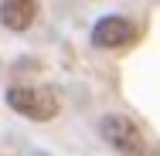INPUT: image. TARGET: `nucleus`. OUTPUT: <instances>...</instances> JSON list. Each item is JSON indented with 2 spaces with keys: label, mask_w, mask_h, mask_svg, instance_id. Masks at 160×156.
I'll use <instances>...</instances> for the list:
<instances>
[{
  "label": "nucleus",
  "mask_w": 160,
  "mask_h": 156,
  "mask_svg": "<svg viewBox=\"0 0 160 156\" xmlns=\"http://www.w3.org/2000/svg\"><path fill=\"white\" fill-rule=\"evenodd\" d=\"M7 105L21 116H28L34 122H48L58 116L62 102L51 88H34V85H21V88H10L7 92Z\"/></svg>",
  "instance_id": "1"
},
{
  "label": "nucleus",
  "mask_w": 160,
  "mask_h": 156,
  "mask_svg": "<svg viewBox=\"0 0 160 156\" xmlns=\"http://www.w3.org/2000/svg\"><path fill=\"white\" fill-rule=\"evenodd\" d=\"M102 139L123 156H143L147 153V139H143V129L133 122L129 116H106L99 122Z\"/></svg>",
  "instance_id": "2"
},
{
  "label": "nucleus",
  "mask_w": 160,
  "mask_h": 156,
  "mask_svg": "<svg viewBox=\"0 0 160 156\" xmlns=\"http://www.w3.org/2000/svg\"><path fill=\"white\" fill-rule=\"evenodd\" d=\"M38 17V0H0V24L7 31H28Z\"/></svg>",
  "instance_id": "4"
},
{
  "label": "nucleus",
  "mask_w": 160,
  "mask_h": 156,
  "mask_svg": "<svg viewBox=\"0 0 160 156\" xmlns=\"http://www.w3.org/2000/svg\"><path fill=\"white\" fill-rule=\"evenodd\" d=\"M136 41V24L126 17H102L92 27V44L96 48H126Z\"/></svg>",
  "instance_id": "3"
}]
</instances>
